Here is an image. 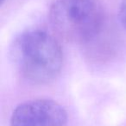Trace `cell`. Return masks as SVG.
I'll list each match as a JSON object with an SVG mask.
<instances>
[{
    "instance_id": "1",
    "label": "cell",
    "mask_w": 126,
    "mask_h": 126,
    "mask_svg": "<svg viewBox=\"0 0 126 126\" xmlns=\"http://www.w3.org/2000/svg\"><path fill=\"white\" fill-rule=\"evenodd\" d=\"M11 57L23 79L35 85L54 80L63 65V52L54 35L41 29L20 33L11 46Z\"/></svg>"
},
{
    "instance_id": "2",
    "label": "cell",
    "mask_w": 126,
    "mask_h": 126,
    "mask_svg": "<svg viewBox=\"0 0 126 126\" xmlns=\"http://www.w3.org/2000/svg\"><path fill=\"white\" fill-rule=\"evenodd\" d=\"M49 19L61 36L82 43L93 40L101 31L104 11L99 0H54Z\"/></svg>"
},
{
    "instance_id": "3",
    "label": "cell",
    "mask_w": 126,
    "mask_h": 126,
    "mask_svg": "<svg viewBox=\"0 0 126 126\" xmlns=\"http://www.w3.org/2000/svg\"><path fill=\"white\" fill-rule=\"evenodd\" d=\"M68 116L66 109L49 98L25 101L13 110L11 126H65Z\"/></svg>"
},
{
    "instance_id": "4",
    "label": "cell",
    "mask_w": 126,
    "mask_h": 126,
    "mask_svg": "<svg viewBox=\"0 0 126 126\" xmlns=\"http://www.w3.org/2000/svg\"><path fill=\"white\" fill-rule=\"evenodd\" d=\"M118 18L122 26L126 30V0H123L119 6Z\"/></svg>"
},
{
    "instance_id": "5",
    "label": "cell",
    "mask_w": 126,
    "mask_h": 126,
    "mask_svg": "<svg viewBox=\"0 0 126 126\" xmlns=\"http://www.w3.org/2000/svg\"><path fill=\"white\" fill-rule=\"evenodd\" d=\"M5 1H6V0H0V5L2 6L3 4H4V3H5Z\"/></svg>"
}]
</instances>
